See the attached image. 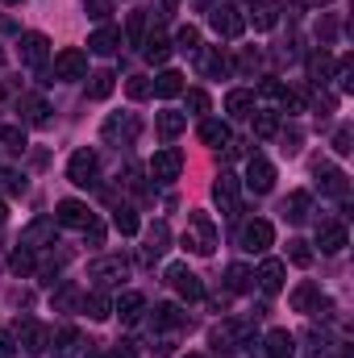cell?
<instances>
[{
	"label": "cell",
	"instance_id": "44",
	"mask_svg": "<svg viewBox=\"0 0 354 358\" xmlns=\"http://www.w3.org/2000/svg\"><path fill=\"white\" fill-rule=\"evenodd\" d=\"M0 142L8 150H25V129L21 125H0Z\"/></svg>",
	"mask_w": 354,
	"mask_h": 358
},
{
	"label": "cell",
	"instance_id": "2",
	"mask_svg": "<svg viewBox=\"0 0 354 358\" xmlns=\"http://www.w3.org/2000/svg\"><path fill=\"white\" fill-rule=\"evenodd\" d=\"M213 200H217L221 217H238L242 213V179L234 176V171H221L217 183H213Z\"/></svg>",
	"mask_w": 354,
	"mask_h": 358
},
{
	"label": "cell",
	"instance_id": "7",
	"mask_svg": "<svg viewBox=\"0 0 354 358\" xmlns=\"http://www.w3.org/2000/svg\"><path fill=\"white\" fill-rule=\"evenodd\" d=\"M55 80H88V55L80 46H67L55 55Z\"/></svg>",
	"mask_w": 354,
	"mask_h": 358
},
{
	"label": "cell",
	"instance_id": "40",
	"mask_svg": "<svg viewBox=\"0 0 354 358\" xmlns=\"http://www.w3.org/2000/svg\"><path fill=\"white\" fill-rule=\"evenodd\" d=\"M330 71H334V59H330V50H317V55L309 59V76H313L317 84H325V80H330Z\"/></svg>",
	"mask_w": 354,
	"mask_h": 358
},
{
	"label": "cell",
	"instance_id": "43",
	"mask_svg": "<svg viewBox=\"0 0 354 358\" xmlns=\"http://www.w3.org/2000/svg\"><path fill=\"white\" fill-rule=\"evenodd\" d=\"M171 50H192V55H196V50H200V29H196V25H179Z\"/></svg>",
	"mask_w": 354,
	"mask_h": 358
},
{
	"label": "cell",
	"instance_id": "53",
	"mask_svg": "<svg viewBox=\"0 0 354 358\" xmlns=\"http://www.w3.org/2000/svg\"><path fill=\"white\" fill-rule=\"evenodd\" d=\"M187 108H192V113H208V92L192 88L187 92Z\"/></svg>",
	"mask_w": 354,
	"mask_h": 358
},
{
	"label": "cell",
	"instance_id": "62",
	"mask_svg": "<svg viewBox=\"0 0 354 358\" xmlns=\"http://www.w3.org/2000/svg\"><path fill=\"white\" fill-rule=\"evenodd\" d=\"M187 358H200V355H187Z\"/></svg>",
	"mask_w": 354,
	"mask_h": 358
},
{
	"label": "cell",
	"instance_id": "35",
	"mask_svg": "<svg viewBox=\"0 0 354 358\" xmlns=\"http://www.w3.org/2000/svg\"><path fill=\"white\" fill-rule=\"evenodd\" d=\"M80 308L88 313L92 321H108V317H113V300H108L104 292H92V296H84V300H80Z\"/></svg>",
	"mask_w": 354,
	"mask_h": 358
},
{
	"label": "cell",
	"instance_id": "25",
	"mask_svg": "<svg viewBox=\"0 0 354 358\" xmlns=\"http://www.w3.org/2000/svg\"><path fill=\"white\" fill-rule=\"evenodd\" d=\"M317 183H321L325 196H338V200H346V192H351V183L338 167H317Z\"/></svg>",
	"mask_w": 354,
	"mask_h": 358
},
{
	"label": "cell",
	"instance_id": "23",
	"mask_svg": "<svg viewBox=\"0 0 354 358\" xmlns=\"http://www.w3.org/2000/svg\"><path fill=\"white\" fill-rule=\"evenodd\" d=\"M155 129H159V138H163V142H171V138H179V134L187 129V113H176V108H163V113L155 117Z\"/></svg>",
	"mask_w": 354,
	"mask_h": 358
},
{
	"label": "cell",
	"instance_id": "19",
	"mask_svg": "<svg viewBox=\"0 0 354 358\" xmlns=\"http://www.w3.org/2000/svg\"><path fill=\"white\" fill-rule=\"evenodd\" d=\"M246 25H255L259 34H263V29H275V25H279V4H275V0H255L250 13H246Z\"/></svg>",
	"mask_w": 354,
	"mask_h": 358
},
{
	"label": "cell",
	"instance_id": "59",
	"mask_svg": "<svg viewBox=\"0 0 354 358\" xmlns=\"http://www.w3.org/2000/svg\"><path fill=\"white\" fill-rule=\"evenodd\" d=\"M304 4H317V8H321V4H330V0H304Z\"/></svg>",
	"mask_w": 354,
	"mask_h": 358
},
{
	"label": "cell",
	"instance_id": "37",
	"mask_svg": "<svg viewBox=\"0 0 354 358\" xmlns=\"http://www.w3.org/2000/svg\"><path fill=\"white\" fill-rule=\"evenodd\" d=\"M80 329L76 325H67V329H59V338H55V355L59 358H76V350H80Z\"/></svg>",
	"mask_w": 354,
	"mask_h": 358
},
{
	"label": "cell",
	"instance_id": "1",
	"mask_svg": "<svg viewBox=\"0 0 354 358\" xmlns=\"http://www.w3.org/2000/svg\"><path fill=\"white\" fill-rule=\"evenodd\" d=\"M183 246L200 259H208L217 250V225L208 213H187V229H183Z\"/></svg>",
	"mask_w": 354,
	"mask_h": 358
},
{
	"label": "cell",
	"instance_id": "31",
	"mask_svg": "<svg viewBox=\"0 0 354 358\" xmlns=\"http://www.w3.org/2000/svg\"><path fill=\"white\" fill-rule=\"evenodd\" d=\"M309 208H313V196H309V192H292V196L283 200V217H288L292 225L309 221Z\"/></svg>",
	"mask_w": 354,
	"mask_h": 358
},
{
	"label": "cell",
	"instance_id": "49",
	"mask_svg": "<svg viewBox=\"0 0 354 358\" xmlns=\"http://www.w3.org/2000/svg\"><path fill=\"white\" fill-rule=\"evenodd\" d=\"M84 13H88L92 21H104L113 13V0H84Z\"/></svg>",
	"mask_w": 354,
	"mask_h": 358
},
{
	"label": "cell",
	"instance_id": "57",
	"mask_svg": "<svg viewBox=\"0 0 354 358\" xmlns=\"http://www.w3.org/2000/svg\"><path fill=\"white\" fill-rule=\"evenodd\" d=\"M0 179H4V187H8V192H25V179H21V176H13V171H4Z\"/></svg>",
	"mask_w": 354,
	"mask_h": 358
},
{
	"label": "cell",
	"instance_id": "55",
	"mask_svg": "<svg viewBox=\"0 0 354 358\" xmlns=\"http://www.w3.org/2000/svg\"><path fill=\"white\" fill-rule=\"evenodd\" d=\"M242 155H246V142L242 138H229L225 142V159H242Z\"/></svg>",
	"mask_w": 354,
	"mask_h": 358
},
{
	"label": "cell",
	"instance_id": "6",
	"mask_svg": "<svg viewBox=\"0 0 354 358\" xmlns=\"http://www.w3.org/2000/svg\"><path fill=\"white\" fill-rule=\"evenodd\" d=\"M150 179L155 183H176L179 171H183V155H179L176 146H163V150H155V159H150Z\"/></svg>",
	"mask_w": 354,
	"mask_h": 358
},
{
	"label": "cell",
	"instance_id": "42",
	"mask_svg": "<svg viewBox=\"0 0 354 358\" xmlns=\"http://www.w3.org/2000/svg\"><path fill=\"white\" fill-rule=\"evenodd\" d=\"M113 225L129 238V234H138V213H134L129 204H121V208H113Z\"/></svg>",
	"mask_w": 354,
	"mask_h": 358
},
{
	"label": "cell",
	"instance_id": "61",
	"mask_svg": "<svg viewBox=\"0 0 354 358\" xmlns=\"http://www.w3.org/2000/svg\"><path fill=\"white\" fill-rule=\"evenodd\" d=\"M0 67H4V50H0Z\"/></svg>",
	"mask_w": 354,
	"mask_h": 358
},
{
	"label": "cell",
	"instance_id": "47",
	"mask_svg": "<svg viewBox=\"0 0 354 358\" xmlns=\"http://www.w3.org/2000/svg\"><path fill=\"white\" fill-rule=\"evenodd\" d=\"M84 296H80V287H71V283H63L59 292H55V308H76Z\"/></svg>",
	"mask_w": 354,
	"mask_h": 358
},
{
	"label": "cell",
	"instance_id": "22",
	"mask_svg": "<svg viewBox=\"0 0 354 358\" xmlns=\"http://www.w3.org/2000/svg\"><path fill=\"white\" fill-rule=\"evenodd\" d=\"M113 313H117L125 325H138V321H142V313H146V296H142V292H125V296L113 304Z\"/></svg>",
	"mask_w": 354,
	"mask_h": 358
},
{
	"label": "cell",
	"instance_id": "4",
	"mask_svg": "<svg viewBox=\"0 0 354 358\" xmlns=\"http://www.w3.org/2000/svg\"><path fill=\"white\" fill-rule=\"evenodd\" d=\"M238 242H242V250H250V255H267L271 242H275V229H271V221L255 217V221H246V225L238 229Z\"/></svg>",
	"mask_w": 354,
	"mask_h": 358
},
{
	"label": "cell",
	"instance_id": "5",
	"mask_svg": "<svg viewBox=\"0 0 354 358\" xmlns=\"http://www.w3.org/2000/svg\"><path fill=\"white\" fill-rule=\"evenodd\" d=\"M88 275L96 279V287H121V279L129 275V263L121 255H104V259H96L88 267Z\"/></svg>",
	"mask_w": 354,
	"mask_h": 358
},
{
	"label": "cell",
	"instance_id": "36",
	"mask_svg": "<svg viewBox=\"0 0 354 358\" xmlns=\"http://www.w3.org/2000/svg\"><path fill=\"white\" fill-rule=\"evenodd\" d=\"M142 55H146L150 63H159V67H163V63L171 59V42H167L163 34H150V38L142 42Z\"/></svg>",
	"mask_w": 354,
	"mask_h": 358
},
{
	"label": "cell",
	"instance_id": "41",
	"mask_svg": "<svg viewBox=\"0 0 354 358\" xmlns=\"http://www.w3.org/2000/svg\"><path fill=\"white\" fill-rule=\"evenodd\" d=\"M125 42H129V46H142V42H146V13H129Z\"/></svg>",
	"mask_w": 354,
	"mask_h": 358
},
{
	"label": "cell",
	"instance_id": "18",
	"mask_svg": "<svg viewBox=\"0 0 354 358\" xmlns=\"http://www.w3.org/2000/svg\"><path fill=\"white\" fill-rule=\"evenodd\" d=\"M283 275H288V263L283 259H263V267H259V287H263L267 296H275V292H283Z\"/></svg>",
	"mask_w": 354,
	"mask_h": 358
},
{
	"label": "cell",
	"instance_id": "11",
	"mask_svg": "<svg viewBox=\"0 0 354 358\" xmlns=\"http://www.w3.org/2000/svg\"><path fill=\"white\" fill-rule=\"evenodd\" d=\"M208 25H213L221 38H242V34H246V17H242L238 8H229V4H217V8L208 13Z\"/></svg>",
	"mask_w": 354,
	"mask_h": 358
},
{
	"label": "cell",
	"instance_id": "26",
	"mask_svg": "<svg viewBox=\"0 0 354 358\" xmlns=\"http://www.w3.org/2000/svg\"><path fill=\"white\" fill-rule=\"evenodd\" d=\"M179 92H183V76L179 71H159L150 80V96H159V100H176Z\"/></svg>",
	"mask_w": 354,
	"mask_h": 358
},
{
	"label": "cell",
	"instance_id": "29",
	"mask_svg": "<svg viewBox=\"0 0 354 358\" xmlns=\"http://www.w3.org/2000/svg\"><path fill=\"white\" fill-rule=\"evenodd\" d=\"M317 246H321V255L346 250V225H321V229H317Z\"/></svg>",
	"mask_w": 354,
	"mask_h": 358
},
{
	"label": "cell",
	"instance_id": "10",
	"mask_svg": "<svg viewBox=\"0 0 354 358\" xmlns=\"http://www.w3.org/2000/svg\"><path fill=\"white\" fill-rule=\"evenodd\" d=\"M92 221V208L84 200H59L55 204V225H67V229H88Z\"/></svg>",
	"mask_w": 354,
	"mask_h": 358
},
{
	"label": "cell",
	"instance_id": "38",
	"mask_svg": "<svg viewBox=\"0 0 354 358\" xmlns=\"http://www.w3.org/2000/svg\"><path fill=\"white\" fill-rule=\"evenodd\" d=\"M250 117H255V134H259V138H275V134H279V113L259 108V113H250Z\"/></svg>",
	"mask_w": 354,
	"mask_h": 358
},
{
	"label": "cell",
	"instance_id": "54",
	"mask_svg": "<svg viewBox=\"0 0 354 358\" xmlns=\"http://www.w3.org/2000/svg\"><path fill=\"white\" fill-rule=\"evenodd\" d=\"M351 125H342V129H338V134H334V150H338V155H351L354 146H351Z\"/></svg>",
	"mask_w": 354,
	"mask_h": 358
},
{
	"label": "cell",
	"instance_id": "33",
	"mask_svg": "<svg viewBox=\"0 0 354 358\" xmlns=\"http://www.w3.org/2000/svg\"><path fill=\"white\" fill-rule=\"evenodd\" d=\"M225 113H229V117H250V113H255V92L234 88L229 96H225Z\"/></svg>",
	"mask_w": 354,
	"mask_h": 358
},
{
	"label": "cell",
	"instance_id": "17",
	"mask_svg": "<svg viewBox=\"0 0 354 358\" xmlns=\"http://www.w3.org/2000/svg\"><path fill=\"white\" fill-rule=\"evenodd\" d=\"M17 338H21L25 355H46V346H50V329H46L42 321H25V325L17 329Z\"/></svg>",
	"mask_w": 354,
	"mask_h": 358
},
{
	"label": "cell",
	"instance_id": "3",
	"mask_svg": "<svg viewBox=\"0 0 354 358\" xmlns=\"http://www.w3.org/2000/svg\"><path fill=\"white\" fill-rule=\"evenodd\" d=\"M67 179L76 183V187H96V179H100V159H96V150H76L71 159H67Z\"/></svg>",
	"mask_w": 354,
	"mask_h": 358
},
{
	"label": "cell",
	"instance_id": "30",
	"mask_svg": "<svg viewBox=\"0 0 354 358\" xmlns=\"http://www.w3.org/2000/svg\"><path fill=\"white\" fill-rule=\"evenodd\" d=\"M196 134H200V142H204V146H225V142H229V125H225V121H217V117H204Z\"/></svg>",
	"mask_w": 354,
	"mask_h": 358
},
{
	"label": "cell",
	"instance_id": "34",
	"mask_svg": "<svg viewBox=\"0 0 354 358\" xmlns=\"http://www.w3.org/2000/svg\"><path fill=\"white\" fill-rule=\"evenodd\" d=\"M250 287H255V271H250V267L234 263V267L225 271V292H234V296H238V292H250Z\"/></svg>",
	"mask_w": 354,
	"mask_h": 358
},
{
	"label": "cell",
	"instance_id": "21",
	"mask_svg": "<svg viewBox=\"0 0 354 358\" xmlns=\"http://www.w3.org/2000/svg\"><path fill=\"white\" fill-rule=\"evenodd\" d=\"M292 308H296V313H321V308H325L321 287H317V283H300V287L292 292Z\"/></svg>",
	"mask_w": 354,
	"mask_h": 358
},
{
	"label": "cell",
	"instance_id": "24",
	"mask_svg": "<svg viewBox=\"0 0 354 358\" xmlns=\"http://www.w3.org/2000/svg\"><path fill=\"white\" fill-rule=\"evenodd\" d=\"M17 108H21V121H25V125H46V121H50V104H46L42 96H21Z\"/></svg>",
	"mask_w": 354,
	"mask_h": 358
},
{
	"label": "cell",
	"instance_id": "52",
	"mask_svg": "<svg viewBox=\"0 0 354 358\" xmlns=\"http://www.w3.org/2000/svg\"><path fill=\"white\" fill-rule=\"evenodd\" d=\"M259 63H263V59H259V50H250V46L238 55V71H246V76H250V71H259Z\"/></svg>",
	"mask_w": 354,
	"mask_h": 358
},
{
	"label": "cell",
	"instance_id": "60",
	"mask_svg": "<svg viewBox=\"0 0 354 358\" xmlns=\"http://www.w3.org/2000/svg\"><path fill=\"white\" fill-rule=\"evenodd\" d=\"M0 4H21V0H0Z\"/></svg>",
	"mask_w": 354,
	"mask_h": 358
},
{
	"label": "cell",
	"instance_id": "32",
	"mask_svg": "<svg viewBox=\"0 0 354 358\" xmlns=\"http://www.w3.org/2000/svg\"><path fill=\"white\" fill-rule=\"evenodd\" d=\"M187 313L179 304H155V329H183Z\"/></svg>",
	"mask_w": 354,
	"mask_h": 358
},
{
	"label": "cell",
	"instance_id": "12",
	"mask_svg": "<svg viewBox=\"0 0 354 358\" xmlns=\"http://www.w3.org/2000/svg\"><path fill=\"white\" fill-rule=\"evenodd\" d=\"M167 283L176 287L183 300H204V283H200V275H192L183 263H171V267H167Z\"/></svg>",
	"mask_w": 354,
	"mask_h": 358
},
{
	"label": "cell",
	"instance_id": "45",
	"mask_svg": "<svg viewBox=\"0 0 354 358\" xmlns=\"http://www.w3.org/2000/svg\"><path fill=\"white\" fill-rule=\"evenodd\" d=\"M288 259H292L296 267H309V263H313V250H309V242L292 238V242H288Z\"/></svg>",
	"mask_w": 354,
	"mask_h": 358
},
{
	"label": "cell",
	"instance_id": "15",
	"mask_svg": "<svg viewBox=\"0 0 354 358\" xmlns=\"http://www.w3.org/2000/svg\"><path fill=\"white\" fill-rule=\"evenodd\" d=\"M246 187L259 192V196H267L275 187V167L267 163L263 155H250V163H246Z\"/></svg>",
	"mask_w": 354,
	"mask_h": 358
},
{
	"label": "cell",
	"instance_id": "20",
	"mask_svg": "<svg viewBox=\"0 0 354 358\" xmlns=\"http://www.w3.org/2000/svg\"><path fill=\"white\" fill-rule=\"evenodd\" d=\"M167 246H171V229H167L163 221H155V225L146 229V246H142V259H146V263H155V259H159Z\"/></svg>",
	"mask_w": 354,
	"mask_h": 358
},
{
	"label": "cell",
	"instance_id": "13",
	"mask_svg": "<svg viewBox=\"0 0 354 358\" xmlns=\"http://www.w3.org/2000/svg\"><path fill=\"white\" fill-rule=\"evenodd\" d=\"M46 59H50V38L46 34H21V63L34 67V71H42Z\"/></svg>",
	"mask_w": 354,
	"mask_h": 358
},
{
	"label": "cell",
	"instance_id": "51",
	"mask_svg": "<svg viewBox=\"0 0 354 358\" xmlns=\"http://www.w3.org/2000/svg\"><path fill=\"white\" fill-rule=\"evenodd\" d=\"M283 84H279V80H263V84H259V96H263V100H275V104H279V100H283Z\"/></svg>",
	"mask_w": 354,
	"mask_h": 358
},
{
	"label": "cell",
	"instance_id": "16",
	"mask_svg": "<svg viewBox=\"0 0 354 358\" xmlns=\"http://www.w3.org/2000/svg\"><path fill=\"white\" fill-rule=\"evenodd\" d=\"M196 67H200V76H208V80L229 76V59L221 55V46H200V50H196Z\"/></svg>",
	"mask_w": 354,
	"mask_h": 358
},
{
	"label": "cell",
	"instance_id": "48",
	"mask_svg": "<svg viewBox=\"0 0 354 358\" xmlns=\"http://www.w3.org/2000/svg\"><path fill=\"white\" fill-rule=\"evenodd\" d=\"M125 92H129V100H146V96H150V80H146V76H129Z\"/></svg>",
	"mask_w": 354,
	"mask_h": 358
},
{
	"label": "cell",
	"instance_id": "58",
	"mask_svg": "<svg viewBox=\"0 0 354 358\" xmlns=\"http://www.w3.org/2000/svg\"><path fill=\"white\" fill-rule=\"evenodd\" d=\"M4 221H8V204L0 200V225H4Z\"/></svg>",
	"mask_w": 354,
	"mask_h": 358
},
{
	"label": "cell",
	"instance_id": "8",
	"mask_svg": "<svg viewBox=\"0 0 354 358\" xmlns=\"http://www.w3.org/2000/svg\"><path fill=\"white\" fill-rule=\"evenodd\" d=\"M100 134H104V142H113V146H129V142L138 138V117H134V113H113V117L100 125Z\"/></svg>",
	"mask_w": 354,
	"mask_h": 358
},
{
	"label": "cell",
	"instance_id": "28",
	"mask_svg": "<svg viewBox=\"0 0 354 358\" xmlns=\"http://www.w3.org/2000/svg\"><path fill=\"white\" fill-rule=\"evenodd\" d=\"M117 46H121V29H113V25H100V29L88 38L92 55H117Z\"/></svg>",
	"mask_w": 354,
	"mask_h": 358
},
{
	"label": "cell",
	"instance_id": "14",
	"mask_svg": "<svg viewBox=\"0 0 354 358\" xmlns=\"http://www.w3.org/2000/svg\"><path fill=\"white\" fill-rule=\"evenodd\" d=\"M17 246H25V250H46V246H55V217H38V221H29Z\"/></svg>",
	"mask_w": 354,
	"mask_h": 358
},
{
	"label": "cell",
	"instance_id": "39",
	"mask_svg": "<svg viewBox=\"0 0 354 358\" xmlns=\"http://www.w3.org/2000/svg\"><path fill=\"white\" fill-rule=\"evenodd\" d=\"M88 100H104L108 92H113V84H117V76L113 71H96V76H88Z\"/></svg>",
	"mask_w": 354,
	"mask_h": 358
},
{
	"label": "cell",
	"instance_id": "50",
	"mask_svg": "<svg viewBox=\"0 0 354 358\" xmlns=\"http://www.w3.org/2000/svg\"><path fill=\"white\" fill-rule=\"evenodd\" d=\"M279 108L283 113H304V92H283V100H279Z\"/></svg>",
	"mask_w": 354,
	"mask_h": 358
},
{
	"label": "cell",
	"instance_id": "9",
	"mask_svg": "<svg viewBox=\"0 0 354 358\" xmlns=\"http://www.w3.org/2000/svg\"><path fill=\"white\" fill-rule=\"evenodd\" d=\"M250 334H255V325H250V321H221V325L208 334V342H213L217 350H234V346H242Z\"/></svg>",
	"mask_w": 354,
	"mask_h": 358
},
{
	"label": "cell",
	"instance_id": "46",
	"mask_svg": "<svg viewBox=\"0 0 354 358\" xmlns=\"http://www.w3.org/2000/svg\"><path fill=\"white\" fill-rule=\"evenodd\" d=\"M8 267H13V275H34V250H17L13 259H8Z\"/></svg>",
	"mask_w": 354,
	"mask_h": 358
},
{
	"label": "cell",
	"instance_id": "56",
	"mask_svg": "<svg viewBox=\"0 0 354 358\" xmlns=\"http://www.w3.org/2000/svg\"><path fill=\"white\" fill-rule=\"evenodd\" d=\"M17 355V346H13V334H4L0 329V358H13Z\"/></svg>",
	"mask_w": 354,
	"mask_h": 358
},
{
	"label": "cell",
	"instance_id": "27",
	"mask_svg": "<svg viewBox=\"0 0 354 358\" xmlns=\"http://www.w3.org/2000/svg\"><path fill=\"white\" fill-rule=\"evenodd\" d=\"M263 350H267V358H292L296 355V338H292L288 329H271L267 342H263Z\"/></svg>",
	"mask_w": 354,
	"mask_h": 358
}]
</instances>
